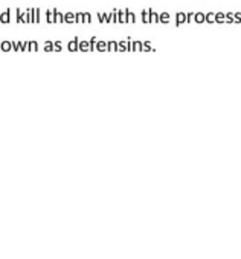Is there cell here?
I'll return each instance as SVG.
<instances>
[{"label": "cell", "instance_id": "277c9868", "mask_svg": "<svg viewBox=\"0 0 241 259\" xmlns=\"http://www.w3.org/2000/svg\"><path fill=\"white\" fill-rule=\"evenodd\" d=\"M22 23H31V9H28V11H24V12H23Z\"/></svg>", "mask_w": 241, "mask_h": 259}, {"label": "cell", "instance_id": "9c48e42d", "mask_svg": "<svg viewBox=\"0 0 241 259\" xmlns=\"http://www.w3.org/2000/svg\"><path fill=\"white\" fill-rule=\"evenodd\" d=\"M12 43V50H19V43H15V41H11Z\"/></svg>", "mask_w": 241, "mask_h": 259}, {"label": "cell", "instance_id": "6da1fadb", "mask_svg": "<svg viewBox=\"0 0 241 259\" xmlns=\"http://www.w3.org/2000/svg\"><path fill=\"white\" fill-rule=\"evenodd\" d=\"M11 22V9H6L5 12L0 14V23H9Z\"/></svg>", "mask_w": 241, "mask_h": 259}, {"label": "cell", "instance_id": "7c38bea8", "mask_svg": "<svg viewBox=\"0 0 241 259\" xmlns=\"http://www.w3.org/2000/svg\"><path fill=\"white\" fill-rule=\"evenodd\" d=\"M24 50H29V41L24 43Z\"/></svg>", "mask_w": 241, "mask_h": 259}, {"label": "cell", "instance_id": "ba28073f", "mask_svg": "<svg viewBox=\"0 0 241 259\" xmlns=\"http://www.w3.org/2000/svg\"><path fill=\"white\" fill-rule=\"evenodd\" d=\"M44 50H52V43L47 41L46 44H44Z\"/></svg>", "mask_w": 241, "mask_h": 259}, {"label": "cell", "instance_id": "52a82bcc", "mask_svg": "<svg viewBox=\"0 0 241 259\" xmlns=\"http://www.w3.org/2000/svg\"><path fill=\"white\" fill-rule=\"evenodd\" d=\"M55 20H58V22H63V15H61L58 11H55Z\"/></svg>", "mask_w": 241, "mask_h": 259}, {"label": "cell", "instance_id": "3957f363", "mask_svg": "<svg viewBox=\"0 0 241 259\" xmlns=\"http://www.w3.org/2000/svg\"><path fill=\"white\" fill-rule=\"evenodd\" d=\"M46 20H47L49 23L55 22V9H49V11L46 12Z\"/></svg>", "mask_w": 241, "mask_h": 259}, {"label": "cell", "instance_id": "7a4b0ae2", "mask_svg": "<svg viewBox=\"0 0 241 259\" xmlns=\"http://www.w3.org/2000/svg\"><path fill=\"white\" fill-rule=\"evenodd\" d=\"M2 50H3V52H9V50H12V43H11V41H8V40L2 41Z\"/></svg>", "mask_w": 241, "mask_h": 259}, {"label": "cell", "instance_id": "4fadbf2b", "mask_svg": "<svg viewBox=\"0 0 241 259\" xmlns=\"http://www.w3.org/2000/svg\"><path fill=\"white\" fill-rule=\"evenodd\" d=\"M0 50H2V43H0Z\"/></svg>", "mask_w": 241, "mask_h": 259}, {"label": "cell", "instance_id": "30bf717a", "mask_svg": "<svg viewBox=\"0 0 241 259\" xmlns=\"http://www.w3.org/2000/svg\"><path fill=\"white\" fill-rule=\"evenodd\" d=\"M75 47H76V41H73V43H70V44H69V49L75 50Z\"/></svg>", "mask_w": 241, "mask_h": 259}, {"label": "cell", "instance_id": "8fae6325", "mask_svg": "<svg viewBox=\"0 0 241 259\" xmlns=\"http://www.w3.org/2000/svg\"><path fill=\"white\" fill-rule=\"evenodd\" d=\"M66 20H67V22L73 20V15H72V14H67V15H66Z\"/></svg>", "mask_w": 241, "mask_h": 259}, {"label": "cell", "instance_id": "8992f818", "mask_svg": "<svg viewBox=\"0 0 241 259\" xmlns=\"http://www.w3.org/2000/svg\"><path fill=\"white\" fill-rule=\"evenodd\" d=\"M29 50H38V44L35 41H29Z\"/></svg>", "mask_w": 241, "mask_h": 259}, {"label": "cell", "instance_id": "5b68a950", "mask_svg": "<svg viewBox=\"0 0 241 259\" xmlns=\"http://www.w3.org/2000/svg\"><path fill=\"white\" fill-rule=\"evenodd\" d=\"M15 12H17V23H22V17H23V12H22V9H20V8H17V9H15Z\"/></svg>", "mask_w": 241, "mask_h": 259}]
</instances>
